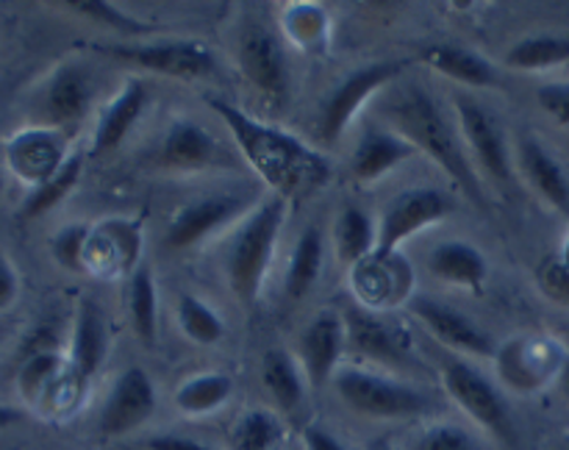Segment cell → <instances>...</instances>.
<instances>
[{"instance_id":"1","label":"cell","mask_w":569,"mask_h":450,"mask_svg":"<svg viewBox=\"0 0 569 450\" xmlns=\"http://www.w3.org/2000/svg\"><path fill=\"white\" fill-rule=\"evenodd\" d=\"M209 106L226 122V128L231 131L233 142L239 144L248 164L283 200L298 198V194L306 192H317L331 178V164L326 161V156H320L315 148L300 142L292 133L253 120V117L244 114L242 109H237V106L222 98H211Z\"/></svg>"},{"instance_id":"2","label":"cell","mask_w":569,"mask_h":450,"mask_svg":"<svg viewBox=\"0 0 569 450\" xmlns=\"http://www.w3.org/2000/svg\"><path fill=\"white\" fill-rule=\"evenodd\" d=\"M387 117L392 120V131L403 133L415 144L417 153L422 150L431 156L442 167L445 176L467 194L470 203L487 209V192H483L481 176L476 172L470 153L465 150V139L459 137L453 122L445 117V111L426 89H403L387 109Z\"/></svg>"},{"instance_id":"3","label":"cell","mask_w":569,"mask_h":450,"mask_svg":"<svg viewBox=\"0 0 569 450\" xmlns=\"http://www.w3.org/2000/svg\"><path fill=\"white\" fill-rule=\"evenodd\" d=\"M287 220V200L272 194L264 203L256 206L226 248V278L233 298L242 306L259 303L267 270L276 256L278 233Z\"/></svg>"},{"instance_id":"4","label":"cell","mask_w":569,"mask_h":450,"mask_svg":"<svg viewBox=\"0 0 569 450\" xmlns=\"http://www.w3.org/2000/svg\"><path fill=\"white\" fill-rule=\"evenodd\" d=\"M333 387L348 409L361 417H372V420H406L431 406L422 389L398 381V378L381 376V372L361 370V367L339 370L333 376Z\"/></svg>"},{"instance_id":"5","label":"cell","mask_w":569,"mask_h":450,"mask_svg":"<svg viewBox=\"0 0 569 450\" xmlns=\"http://www.w3.org/2000/svg\"><path fill=\"white\" fill-rule=\"evenodd\" d=\"M442 383L445 392L453 398V403L461 411H467L483 431L515 448L517 433L509 406H506L500 389L481 370H476V367L461 359H450L442 364Z\"/></svg>"},{"instance_id":"6","label":"cell","mask_w":569,"mask_h":450,"mask_svg":"<svg viewBox=\"0 0 569 450\" xmlns=\"http://www.w3.org/2000/svg\"><path fill=\"white\" fill-rule=\"evenodd\" d=\"M450 211H453V200H450V194L442 192V189L415 187L400 192L398 198L389 200V206L383 209L381 222H378L372 259H395L406 239H411L415 233H420L422 228L450 217Z\"/></svg>"},{"instance_id":"7","label":"cell","mask_w":569,"mask_h":450,"mask_svg":"<svg viewBox=\"0 0 569 450\" xmlns=\"http://www.w3.org/2000/svg\"><path fill=\"white\" fill-rule=\"evenodd\" d=\"M100 53L111 56L126 64L142 67L148 72L178 78V81H198L214 76V53L198 39H164V42H133V44H100Z\"/></svg>"},{"instance_id":"8","label":"cell","mask_w":569,"mask_h":450,"mask_svg":"<svg viewBox=\"0 0 569 450\" xmlns=\"http://www.w3.org/2000/svg\"><path fill=\"white\" fill-rule=\"evenodd\" d=\"M237 61L250 87L267 98L270 103L281 106L289 98V61L283 53L281 39L267 28L264 22H253L242 28L237 42Z\"/></svg>"},{"instance_id":"9","label":"cell","mask_w":569,"mask_h":450,"mask_svg":"<svg viewBox=\"0 0 569 450\" xmlns=\"http://www.w3.org/2000/svg\"><path fill=\"white\" fill-rule=\"evenodd\" d=\"M406 70V61H376V64L359 67L356 72H350L331 94H328L326 106H322L320 114V137L322 142H337L345 131H348L350 120L359 114L361 106L370 100V94L381 92L383 87L395 81L400 72Z\"/></svg>"},{"instance_id":"10","label":"cell","mask_w":569,"mask_h":450,"mask_svg":"<svg viewBox=\"0 0 569 450\" xmlns=\"http://www.w3.org/2000/svg\"><path fill=\"white\" fill-rule=\"evenodd\" d=\"M342 317L345 328H348V342L353 344L356 353L387 367L409 364L411 353H415V339H411L409 328L359 303H350Z\"/></svg>"},{"instance_id":"11","label":"cell","mask_w":569,"mask_h":450,"mask_svg":"<svg viewBox=\"0 0 569 450\" xmlns=\"http://www.w3.org/2000/svg\"><path fill=\"white\" fill-rule=\"evenodd\" d=\"M456 120H459L461 139L467 142L472 161L492 178L495 183H506L511 178V159H509V144H506L503 131H500L498 120L492 111L483 109L472 98L456 94Z\"/></svg>"},{"instance_id":"12","label":"cell","mask_w":569,"mask_h":450,"mask_svg":"<svg viewBox=\"0 0 569 450\" xmlns=\"http://www.w3.org/2000/svg\"><path fill=\"white\" fill-rule=\"evenodd\" d=\"M156 383L142 367H128L111 383V392L100 409L98 428L103 437H126L153 417Z\"/></svg>"},{"instance_id":"13","label":"cell","mask_w":569,"mask_h":450,"mask_svg":"<svg viewBox=\"0 0 569 450\" xmlns=\"http://www.w3.org/2000/svg\"><path fill=\"white\" fill-rule=\"evenodd\" d=\"M498 370L506 387L515 392H537L556 372H561L567 356L556 342L542 337H517L498 348Z\"/></svg>"},{"instance_id":"14","label":"cell","mask_w":569,"mask_h":450,"mask_svg":"<svg viewBox=\"0 0 569 450\" xmlns=\"http://www.w3.org/2000/svg\"><path fill=\"white\" fill-rule=\"evenodd\" d=\"M67 159H70V153H67L64 131L50 126L26 128V131L14 133L6 144L9 170L31 189L48 183Z\"/></svg>"},{"instance_id":"15","label":"cell","mask_w":569,"mask_h":450,"mask_svg":"<svg viewBox=\"0 0 569 450\" xmlns=\"http://www.w3.org/2000/svg\"><path fill=\"white\" fill-rule=\"evenodd\" d=\"M409 309L411 314L422 322V328H426L437 342L448 344L450 350L481 356V359H495V356H498L492 337H489L472 317H467L465 311L453 309V306L442 303V300L437 298H428V294L411 298Z\"/></svg>"},{"instance_id":"16","label":"cell","mask_w":569,"mask_h":450,"mask_svg":"<svg viewBox=\"0 0 569 450\" xmlns=\"http://www.w3.org/2000/svg\"><path fill=\"white\" fill-rule=\"evenodd\" d=\"M244 209V200L231 192L206 194V198L192 200L181 206L167 228L164 244L170 250H189L194 244L206 242L214 231L226 228L228 222L237 220Z\"/></svg>"},{"instance_id":"17","label":"cell","mask_w":569,"mask_h":450,"mask_svg":"<svg viewBox=\"0 0 569 450\" xmlns=\"http://www.w3.org/2000/svg\"><path fill=\"white\" fill-rule=\"evenodd\" d=\"M345 344H348L345 317L331 309L317 311L300 333V367L311 387H326L337 376Z\"/></svg>"},{"instance_id":"18","label":"cell","mask_w":569,"mask_h":450,"mask_svg":"<svg viewBox=\"0 0 569 450\" xmlns=\"http://www.w3.org/2000/svg\"><path fill=\"white\" fill-rule=\"evenodd\" d=\"M220 144L211 137L209 128L189 117H178L167 126L159 148V164L172 172H198L217 161Z\"/></svg>"},{"instance_id":"19","label":"cell","mask_w":569,"mask_h":450,"mask_svg":"<svg viewBox=\"0 0 569 450\" xmlns=\"http://www.w3.org/2000/svg\"><path fill=\"white\" fill-rule=\"evenodd\" d=\"M517 167L528 187L539 194L559 214L569 217V178L556 156L545 150V144L533 137H522L517 142Z\"/></svg>"},{"instance_id":"20","label":"cell","mask_w":569,"mask_h":450,"mask_svg":"<svg viewBox=\"0 0 569 450\" xmlns=\"http://www.w3.org/2000/svg\"><path fill=\"white\" fill-rule=\"evenodd\" d=\"M142 253V231L131 220H109L92 231L87 248V270L92 272H128L131 276Z\"/></svg>"},{"instance_id":"21","label":"cell","mask_w":569,"mask_h":450,"mask_svg":"<svg viewBox=\"0 0 569 450\" xmlns=\"http://www.w3.org/2000/svg\"><path fill=\"white\" fill-rule=\"evenodd\" d=\"M415 153L417 148L403 133L392 131V128H370L350 156V176L361 183L378 181Z\"/></svg>"},{"instance_id":"22","label":"cell","mask_w":569,"mask_h":450,"mask_svg":"<svg viewBox=\"0 0 569 450\" xmlns=\"http://www.w3.org/2000/svg\"><path fill=\"white\" fill-rule=\"evenodd\" d=\"M92 100V81L87 72L76 64H64L50 76L42 92V117L50 128L76 126L89 109Z\"/></svg>"},{"instance_id":"23","label":"cell","mask_w":569,"mask_h":450,"mask_svg":"<svg viewBox=\"0 0 569 450\" xmlns=\"http://www.w3.org/2000/svg\"><path fill=\"white\" fill-rule=\"evenodd\" d=\"M106 350H109V331H106L103 311L92 298H81L70 339V370L76 372L78 381L87 383L100 370Z\"/></svg>"},{"instance_id":"24","label":"cell","mask_w":569,"mask_h":450,"mask_svg":"<svg viewBox=\"0 0 569 450\" xmlns=\"http://www.w3.org/2000/svg\"><path fill=\"white\" fill-rule=\"evenodd\" d=\"M144 103H148V89L142 81H128L120 92L114 94L109 106L100 114L98 126L92 133V156L114 153L122 139L131 133L137 120L142 117Z\"/></svg>"},{"instance_id":"25","label":"cell","mask_w":569,"mask_h":450,"mask_svg":"<svg viewBox=\"0 0 569 450\" xmlns=\"http://www.w3.org/2000/svg\"><path fill=\"white\" fill-rule=\"evenodd\" d=\"M428 270L439 278V281L450 283V287L478 289L487 283L489 264L483 259L481 250L470 242H461V239H448V242H439L437 248L428 253Z\"/></svg>"},{"instance_id":"26","label":"cell","mask_w":569,"mask_h":450,"mask_svg":"<svg viewBox=\"0 0 569 450\" xmlns=\"http://www.w3.org/2000/svg\"><path fill=\"white\" fill-rule=\"evenodd\" d=\"M420 59L431 67L433 72H442L450 81L465 83V87H495L498 83V70L492 61L483 59L481 53L459 44H431L420 53Z\"/></svg>"},{"instance_id":"27","label":"cell","mask_w":569,"mask_h":450,"mask_svg":"<svg viewBox=\"0 0 569 450\" xmlns=\"http://www.w3.org/2000/svg\"><path fill=\"white\" fill-rule=\"evenodd\" d=\"M261 381H264L267 392L278 403V409L295 411L303 403L306 394V372L298 364L289 350L270 348L261 359Z\"/></svg>"},{"instance_id":"28","label":"cell","mask_w":569,"mask_h":450,"mask_svg":"<svg viewBox=\"0 0 569 450\" xmlns=\"http://www.w3.org/2000/svg\"><path fill=\"white\" fill-rule=\"evenodd\" d=\"M231 376H226V372H200V376L187 378L176 389V406L187 417H206L222 409L231 400Z\"/></svg>"},{"instance_id":"29","label":"cell","mask_w":569,"mask_h":450,"mask_svg":"<svg viewBox=\"0 0 569 450\" xmlns=\"http://www.w3.org/2000/svg\"><path fill=\"white\" fill-rule=\"evenodd\" d=\"M128 314L139 342L153 348L159 337V292L148 267H139L128 276Z\"/></svg>"},{"instance_id":"30","label":"cell","mask_w":569,"mask_h":450,"mask_svg":"<svg viewBox=\"0 0 569 450\" xmlns=\"http://www.w3.org/2000/svg\"><path fill=\"white\" fill-rule=\"evenodd\" d=\"M322 231L320 228H306L298 237L292 250V259H289L287 281H283V292L289 300H300L315 289L317 278L322 272Z\"/></svg>"},{"instance_id":"31","label":"cell","mask_w":569,"mask_h":450,"mask_svg":"<svg viewBox=\"0 0 569 450\" xmlns=\"http://www.w3.org/2000/svg\"><path fill=\"white\" fill-rule=\"evenodd\" d=\"M506 64L520 72L550 70L569 61V37L561 33H533L506 50Z\"/></svg>"},{"instance_id":"32","label":"cell","mask_w":569,"mask_h":450,"mask_svg":"<svg viewBox=\"0 0 569 450\" xmlns=\"http://www.w3.org/2000/svg\"><path fill=\"white\" fill-rule=\"evenodd\" d=\"M376 237L378 228L372 226L370 217L361 209H356V206H348L339 214L337 226H333V242H337L339 261L348 267H359L376 250Z\"/></svg>"},{"instance_id":"33","label":"cell","mask_w":569,"mask_h":450,"mask_svg":"<svg viewBox=\"0 0 569 450\" xmlns=\"http://www.w3.org/2000/svg\"><path fill=\"white\" fill-rule=\"evenodd\" d=\"M283 422L276 411L248 409L231 428V450H281Z\"/></svg>"},{"instance_id":"34","label":"cell","mask_w":569,"mask_h":450,"mask_svg":"<svg viewBox=\"0 0 569 450\" xmlns=\"http://www.w3.org/2000/svg\"><path fill=\"white\" fill-rule=\"evenodd\" d=\"M81 172H83V153L81 150H76V153H70V159L61 164V170L56 172L48 183L31 189V194H28L26 203H22V214L26 217L48 214L53 206H59L61 200H64L72 189H76Z\"/></svg>"},{"instance_id":"35","label":"cell","mask_w":569,"mask_h":450,"mask_svg":"<svg viewBox=\"0 0 569 450\" xmlns=\"http://www.w3.org/2000/svg\"><path fill=\"white\" fill-rule=\"evenodd\" d=\"M328 28H331V20H328L326 9L315 3H295L289 6L287 14H283V31L292 39L298 48L309 50H322L328 42Z\"/></svg>"},{"instance_id":"36","label":"cell","mask_w":569,"mask_h":450,"mask_svg":"<svg viewBox=\"0 0 569 450\" xmlns=\"http://www.w3.org/2000/svg\"><path fill=\"white\" fill-rule=\"evenodd\" d=\"M178 326L194 344H217L226 337L222 317L209 303L194 298V294H181L178 298Z\"/></svg>"},{"instance_id":"37","label":"cell","mask_w":569,"mask_h":450,"mask_svg":"<svg viewBox=\"0 0 569 450\" xmlns=\"http://www.w3.org/2000/svg\"><path fill=\"white\" fill-rule=\"evenodd\" d=\"M61 372H64V359L56 350H44V353L26 356L17 383L26 400H39L59 383Z\"/></svg>"},{"instance_id":"38","label":"cell","mask_w":569,"mask_h":450,"mask_svg":"<svg viewBox=\"0 0 569 450\" xmlns=\"http://www.w3.org/2000/svg\"><path fill=\"white\" fill-rule=\"evenodd\" d=\"M89 239H92V228L83 226V222H72L64 226L53 239H50V250H53V259L59 261L64 270L72 272H87V248Z\"/></svg>"},{"instance_id":"39","label":"cell","mask_w":569,"mask_h":450,"mask_svg":"<svg viewBox=\"0 0 569 450\" xmlns=\"http://www.w3.org/2000/svg\"><path fill=\"white\" fill-rule=\"evenodd\" d=\"M67 9L78 11L81 17H89V20L100 22V26H106L109 31H117V33H142L144 26L139 20H133V17L122 14V11H117L114 6L103 3V0H72V3H67Z\"/></svg>"},{"instance_id":"40","label":"cell","mask_w":569,"mask_h":450,"mask_svg":"<svg viewBox=\"0 0 569 450\" xmlns=\"http://www.w3.org/2000/svg\"><path fill=\"white\" fill-rule=\"evenodd\" d=\"M417 450H476V439L461 426L439 422L422 431V437L417 439Z\"/></svg>"},{"instance_id":"41","label":"cell","mask_w":569,"mask_h":450,"mask_svg":"<svg viewBox=\"0 0 569 450\" xmlns=\"http://www.w3.org/2000/svg\"><path fill=\"white\" fill-rule=\"evenodd\" d=\"M537 103L548 117H553L559 126L569 128V83H542L537 89Z\"/></svg>"},{"instance_id":"42","label":"cell","mask_w":569,"mask_h":450,"mask_svg":"<svg viewBox=\"0 0 569 450\" xmlns=\"http://www.w3.org/2000/svg\"><path fill=\"white\" fill-rule=\"evenodd\" d=\"M539 287L545 289V294L559 303H569V270L565 261H545L537 272Z\"/></svg>"},{"instance_id":"43","label":"cell","mask_w":569,"mask_h":450,"mask_svg":"<svg viewBox=\"0 0 569 450\" xmlns=\"http://www.w3.org/2000/svg\"><path fill=\"white\" fill-rule=\"evenodd\" d=\"M17 292H20V278H17L14 264H11V261L6 259L3 250H0V311L14 306Z\"/></svg>"},{"instance_id":"44","label":"cell","mask_w":569,"mask_h":450,"mask_svg":"<svg viewBox=\"0 0 569 450\" xmlns=\"http://www.w3.org/2000/svg\"><path fill=\"white\" fill-rule=\"evenodd\" d=\"M148 450H214L209 444L198 442V439H189V437H178V433H156L144 442Z\"/></svg>"},{"instance_id":"45","label":"cell","mask_w":569,"mask_h":450,"mask_svg":"<svg viewBox=\"0 0 569 450\" xmlns=\"http://www.w3.org/2000/svg\"><path fill=\"white\" fill-rule=\"evenodd\" d=\"M303 442H306V450H348L331 431H326V428L320 426L306 428Z\"/></svg>"},{"instance_id":"46","label":"cell","mask_w":569,"mask_h":450,"mask_svg":"<svg viewBox=\"0 0 569 450\" xmlns=\"http://www.w3.org/2000/svg\"><path fill=\"white\" fill-rule=\"evenodd\" d=\"M22 420V411L14 409V406H3L0 403V428H9L14 422Z\"/></svg>"},{"instance_id":"47","label":"cell","mask_w":569,"mask_h":450,"mask_svg":"<svg viewBox=\"0 0 569 450\" xmlns=\"http://www.w3.org/2000/svg\"><path fill=\"white\" fill-rule=\"evenodd\" d=\"M559 381H561V389H565L567 398H569V356L565 359V367H561V372H559Z\"/></svg>"},{"instance_id":"48","label":"cell","mask_w":569,"mask_h":450,"mask_svg":"<svg viewBox=\"0 0 569 450\" xmlns=\"http://www.w3.org/2000/svg\"><path fill=\"white\" fill-rule=\"evenodd\" d=\"M367 450H398V448H395L392 442H387V439H376V442H372Z\"/></svg>"},{"instance_id":"49","label":"cell","mask_w":569,"mask_h":450,"mask_svg":"<svg viewBox=\"0 0 569 450\" xmlns=\"http://www.w3.org/2000/svg\"><path fill=\"white\" fill-rule=\"evenodd\" d=\"M567 264V270H569V242H567V248H565V259H561Z\"/></svg>"},{"instance_id":"50","label":"cell","mask_w":569,"mask_h":450,"mask_svg":"<svg viewBox=\"0 0 569 450\" xmlns=\"http://www.w3.org/2000/svg\"><path fill=\"white\" fill-rule=\"evenodd\" d=\"M0 189H3V167H0Z\"/></svg>"},{"instance_id":"51","label":"cell","mask_w":569,"mask_h":450,"mask_svg":"<svg viewBox=\"0 0 569 450\" xmlns=\"http://www.w3.org/2000/svg\"><path fill=\"white\" fill-rule=\"evenodd\" d=\"M567 450H569V437H567Z\"/></svg>"}]
</instances>
